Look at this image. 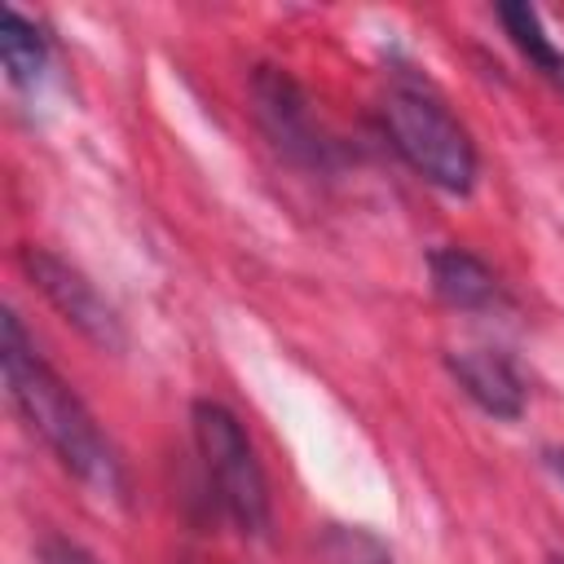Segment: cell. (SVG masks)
I'll return each mask as SVG.
<instances>
[{
  "label": "cell",
  "mask_w": 564,
  "mask_h": 564,
  "mask_svg": "<svg viewBox=\"0 0 564 564\" xmlns=\"http://www.w3.org/2000/svg\"><path fill=\"white\" fill-rule=\"evenodd\" d=\"M0 361H4V383L18 405V414L31 423V432L44 436V445L57 454V463L84 480L97 494L119 498L123 494V467L88 405L70 392V383L35 352L31 335L22 330L18 313L0 317Z\"/></svg>",
  "instance_id": "1"
},
{
  "label": "cell",
  "mask_w": 564,
  "mask_h": 564,
  "mask_svg": "<svg viewBox=\"0 0 564 564\" xmlns=\"http://www.w3.org/2000/svg\"><path fill=\"white\" fill-rule=\"evenodd\" d=\"M383 128L401 159L436 189L467 194L476 185V145L449 106L414 75H397L383 93Z\"/></svg>",
  "instance_id": "2"
},
{
  "label": "cell",
  "mask_w": 564,
  "mask_h": 564,
  "mask_svg": "<svg viewBox=\"0 0 564 564\" xmlns=\"http://www.w3.org/2000/svg\"><path fill=\"white\" fill-rule=\"evenodd\" d=\"M189 423H194V445H198V458H203V471H207V485L220 511L242 533H264L269 529V480L238 414L225 410L220 401H194Z\"/></svg>",
  "instance_id": "3"
},
{
  "label": "cell",
  "mask_w": 564,
  "mask_h": 564,
  "mask_svg": "<svg viewBox=\"0 0 564 564\" xmlns=\"http://www.w3.org/2000/svg\"><path fill=\"white\" fill-rule=\"evenodd\" d=\"M18 264L31 278V286L62 313V322L75 326L88 344H97L106 352H119L123 348V322H119V313L106 304V295L75 264H66L62 256H53L44 247H22L18 251Z\"/></svg>",
  "instance_id": "4"
},
{
  "label": "cell",
  "mask_w": 564,
  "mask_h": 564,
  "mask_svg": "<svg viewBox=\"0 0 564 564\" xmlns=\"http://www.w3.org/2000/svg\"><path fill=\"white\" fill-rule=\"evenodd\" d=\"M251 101H256V119L269 132V141L295 159V163H326V137L313 119V106L304 97V88L278 70V66H256L251 70Z\"/></svg>",
  "instance_id": "5"
},
{
  "label": "cell",
  "mask_w": 564,
  "mask_h": 564,
  "mask_svg": "<svg viewBox=\"0 0 564 564\" xmlns=\"http://www.w3.org/2000/svg\"><path fill=\"white\" fill-rule=\"evenodd\" d=\"M449 375L458 388L494 419H520L524 414V379L516 366L494 348H463L449 352Z\"/></svg>",
  "instance_id": "6"
},
{
  "label": "cell",
  "mask_w": 564,
  "mask_h": 564,
  "mask_svg": "<svg viewBox=\"0 0 564 564\" xmlns=\"http://www.w3.org/2000/svg\"><path fill=\"white\" fill-rule=\"evenodd\" d=\"M427 269H432L436 295H441L449 308L476 313V308H494V304L502 300V286H498V278L489 273V264L476 260V256L463 251V247H436V251L427 256Z\"/></svg>",
  "instance_id": "7"
},
{
  "label": "cell",
  "mask_w": 564,
  "mask_h": 564,
  "mask_svg": "<svg viewBox=\"0 0 564 564\" xmlns=\"http://www.w3.org/2000/svg\"><path fill=\"white\" fill-rule=\"evenodd\" d=\"M0 62L18 88H31L48 66V44H44L40 26L31 18H22L18 9L0 13Z\"/></svg>",
  "instance_id": "8"
},
{
  "label": "cell",
  "mask_w": 564,
  "mask_h": 564,
  "mask_svg": "<svg viewBox=\"0 0 564 564\" xmlns=\"http://www.w3.org/2000/svg\"><path fill=\"white\" fill-rule=\"evenodd\" d=\"M498 22L507 26L511 44L529 57V66L564 88V48H555V40L546 35L538 9H529V4H498Z\"/></svg>",
  "instance_id": "9"
},
{
  "label": "cell",
  "mask_w": 564,
  "mask_h": 564,
  "mask_svg": "<svg viewBox=\"0 0 564 564\" xmlns=\"http://www.w3.org/2000/svg\"><path fill=\"white\" fill-rule=\"evenodd\" d=\"M326 560L330 564H392L388 546L361 529H330L326 533Z\"/></svg>",
  "instance_id": "10"
},
{
  "label": "cell",
  "mask_w": 564,
  "mask_h": 564,
  "mask_svg": "<svg viewBox=\"0 0 564 564\" xmlns=\"http://www.w3.org/2000/svg\"><path fill=\"white\" fill-rule=\"evenodd\" d=\"M40 555H44V564H97V555H88V551H84L79 542H70V538H44Z\"/></svg>",
  "instance_id": "11"
},
{
  "label": "cell",
  "mask_w": 564,
  "mask_h": 564,
  "mask_svg": "<svg viewBox=\"0 0 564 564\" xmlns=\"http://www.w3.org/2000/svg\"><path fill=\"white\" fill-rule=\"evenodd\" d=\"M551 467H555V471H560V480H564V449H555V454H551Z\"/></svg>",
  "instance_id": "12"
},
{
  "label": "cell",
  "mask_w": 564,
  "mask_h": 564,
  "mask_svg": "<svg viewBox=\"0 0 564 564\" xmlns=\"http://www.w3.org/2000/svg\"><path fill=\"white\" fill-rule=\"evenodd\" d=\"M555 564H564V560H555Z\"/></svg>",
  "instance_id": "13"
}]
</instances>
